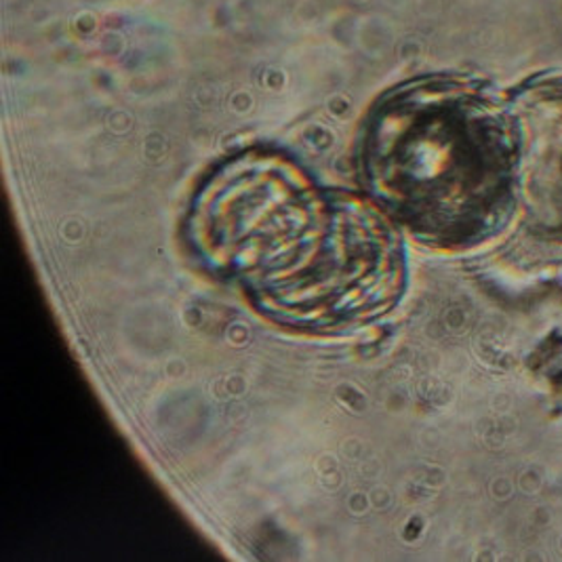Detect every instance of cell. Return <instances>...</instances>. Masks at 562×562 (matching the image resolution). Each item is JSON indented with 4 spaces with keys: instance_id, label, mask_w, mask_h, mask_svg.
Segmentation results:
<instances>
[{
    "instance_id": "obj_1",
    "label": "cell",
    "mask_w": 562,
    "mask_h": 562,
    "mask_svg": "<svg viewBox=\"0 0 562 562\" xmlns=\"http://www.w3.org/2000/svg\"><path fill=\"white\" fill-rule=\"evenodd\" d=\"M201 268L291 331L339 335L382 321L407 293L401 231L369 199L323 188L291 158L236 154L186 215Z\"/></svg>"
},
{
    "instance_id": "obj_2",
    "label": "cell",
    "mask_w": 562,
    "mask_h": 562,
    "mask_svg": "<svg viewBox=\"0 0 562 562\" xmlns=\"http://www.w3.org/2000/svg\"><path fill=\"white\" fill-rule=\"evenodd\" d=\"M510 105L460 78H419L375 103L358 142L367 199L417 243L460 254L495 238L516 203Z\"/></svg>"
},
{
    "instance_id": "obj_3",
    "label": "cell",
    "mask_w": 562,
    "mask_h": 562,
    "mask_svg": "<svg viewBox=\"0 0 562 562\" xmlns=\"http://www.w3.org/2000/svg\"><path fill=\"white\" fill-rule=\"evenodd\" d=\"M516 128V203L527 228L562 243V82L522 89L510 103Z\"/></svg>"
}]
</instances>
